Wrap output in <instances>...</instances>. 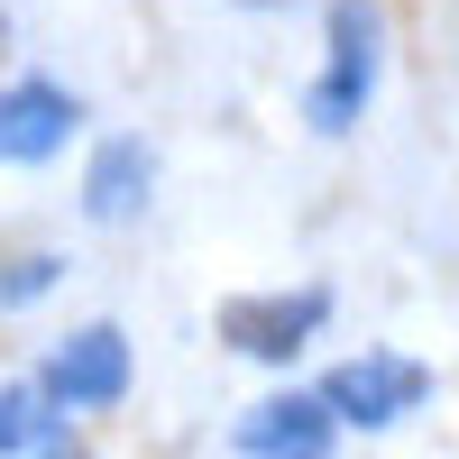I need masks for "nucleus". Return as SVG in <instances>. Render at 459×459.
<instances>
[{"instance_id":"nucleus-1","label":"nucleus","mask_w":459,"mask_h":459,"mask_svg":"<svg viewBox=\"0 0 459 459\" xmlns=\"http://www.w3.org/2000/svg\"><path fill=\"white\" fill-rule=\"evenodd\" d=\"M377 0H331V56H322V83H313V129L322 138H350L377 101Z\"/></svg>"},{"instance_id":"nucleus-2","label":"nucleus","mask_w":459,"mask_h":459,"mask_svg":"<svg viewBox=\"0 0 459 459\" xmlns=\"http://www.w3.org/2000/svg\"><path fill=\"white\" fill-rule=\"evenodd\" d=\"M313 395L331 404V423L386 432V423H404V413L432 395V368H423V359H386V350H368V359H350V368H331Z\"/></svg>"},{"instance_id":"nucleus-3","label":"nucleus","mask_w":459,"mask_h":459,"mask_svg":"<svg viewBox=\"0 0 459 459\" xmlns=\"http://www.w3.org/2000/svg\"><path fill=\"white\" fill-rule=\"evenodd\" d=\"M37 386H47L65 413H101V404H120V395H129V331H120V322H83V331H65Z\"/></svg>"},{"instance_id":"nucleus-4","label":"nucleus","mask_w":459,"mask_h":459,"mask_svg":"<svg viewBox=\"0 0 459 459\" xmlns=\"http://www.w3.org/2000/svg\"><path fill=\"white\" fill-rule=\"evenodd\" d=\"M74 129H83V92L47 83V74L0 83V166H56Z\"/></svg>"},{"instance_id":"nucleus-5","label":"nucleus","mask_w":459,"mask_h":459,"mask_svg":"<svg viewBox=\"0 0 459 459\" xmlns=\"http://www.w3.org/2000/svg\"><path fill=\"white\" fill-rule=\"evenodd\" d=\"M331 322V294L322 285H294V294H239V303H221V340L239 359H266V368H285L303 340H313Z\"/></svg>"},{"instance_id":"nucleus-6","label":"nucleus","mask_w":459,"mask_h":459,"mask_svg":"<svg viewBox=\"0 0 459 459\" xmlns=\"http://www.w3.org/2000/svg\"><path fill=\"white\" fill-rule=\"evenodd\" d=\"M239 459H331V441H340V423H331V404L322 395H266V404H248L239 413Z\"/></svg>"},{"instance_id":"nucleus-7","label":"nucleus","mask_w":459,"mask_h":459,"mask_svg":"<svg viewBox=\"0 0 459 459\" xmlns=\"http://www.w3.org/2000/svg\"><path fill=\"white\" fill-rule=\"evenodd\" d=\"M157 194V147L147 138H101L92 166H83V221L92 230H129Z\"/></svg>"},{"instance_id":"nucleus-8","label":"nucleus","mask_w":459,"mask_h":459,"mask_svg":"<svg viewBox=\"0 0 459 459\" xmlns=\"http://www.w3.org/2000/svg\"><path fill=\"white\" fill-rule=\"evenodd\" d=\"M56 441H65V404L47 386H0V459H28Z\"/></svg>"},{"instance_id":"nucleus-9","label":"nucleus","mask_w":459,"mask_h":459,"mask_svg":"<svg viewBox=\"0 0 459 459\" xmlns=\"http://www.w3.org/2000/svg\"><path fill=\"white\" fill-rule=\"evenodd\" d=\"M65 285V257L56 248H19V257H0V313H28L37 294H56Z\"/></svg>"},{"instance_id":"nucleus-10","label":"nucleus","mask_w":459,"mask_h":459,"mask_svg":"<svg viewBox=\"0 0 459 459\" xmlns=\"http://www.w3.org/2000/svg\"><path fill=\"white\" fill-rule=\"evenodd\" d=\"M47 459H92V450H74V441H56V450H47Z\"/></svg>"},{"instance_id":"nucleus-11","label":"nucleus","mask_w":459,"mask_h":459,"mask_svg":"<svg viewBox=\"0 0 459 459\" xmlns=\"http://www.w3.org/2000/svg\"><path fill=\"white\" fill-rule=\"evenodd\" d=\"M239 10H276V0H239Z\"/></svg>"},{"instance_id":"nucleus-12","label":"nucleus","mask_w":459,"mask_h":459,"mask_svg":"<svg viewBox=\"0 0 459 459\" xmlns=\"http://www.w3.org/2000/svg\"><path fill=\"white\" fill-rule=\"evenodd\" d=\"M0 37H10V10H0Z\"/></svg>"}]
</instances>
